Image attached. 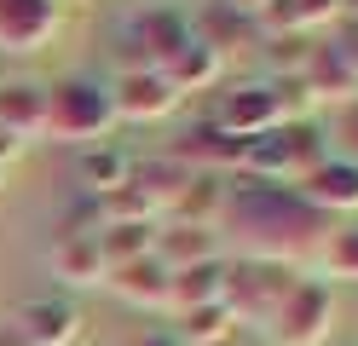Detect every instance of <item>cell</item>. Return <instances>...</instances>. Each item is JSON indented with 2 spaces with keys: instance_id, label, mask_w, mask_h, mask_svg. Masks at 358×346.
<instances>
[{
  "instance_id": "obj_1",
  "label": "cell",
  "mask_w": 358,
  "mask_h": 346,
  "mask_svg": "<svg viewBox=\"0 0 358 346\" xmlns=\"http://www.w3.org/2000/svg\"><path fill=\"white\" fill-rule=\"evenodd\" d=\"M249 243L255 260H283L301 266L329 243V219L312 208L301 191H283V185L266 179H243L237 191H226V208H220Z\"/></svg>"
},
{
  "instance_id": "obj_2",
  "label": "cell",
  "mask_w": 358,
  "mask_h": 346,
  "mask_svg": "<svg viewBox=\"0 0 358 346\" xmlns=\"http://www.w3.org/2000/svg\"><path fill=\"white\" fill-rule=\"evenodd\" d=\"M110 127H116V104H110V87L99 75H64L58 87H47V122L41 133H52L58 145H104Z\"/></svg>"
},
{
  "instance_id": "obj_3",
  "label": "cell",
  "mask_w": 358,
  "mask_h": 346,
  "mask_svg": "<svg viewBox=\"0 0 358 346\" xmlns=\"http://www.w3.org/2000/svg\"><path fill=\"white\" fill-rule=\"evenodd\" d=\"M301 266H283V260H255V254H243V260H226V283H220V300H226V312L237 317V329H266L272 312L283 306V294L295 289Z\"/></svg>"
},
{
  "instance_id": "obj_4",
  "label": "cell",
  "mask_w": 358,
  "mask_h": 346,
  "mask_svg": "<svg viewBox=\"0 0 358 346\" xmlns=\"http://www.w3.org/2000/svg\"><path fill=\"white\" fill-rule=\"evenodd\" d=\"M335 329V294L324 277H295V289L283 294V306L272 312V323H266V340L272 346H324Z\"/></svg>"
},
{
  "instance_id": "obj_5",
  "label": "cell",
  "mask_w": 358,
  "mask_h": 346,
  "mask_svg": "<svg viewBox=\"0 0 358 346\" xmlns=\"http://www.w3.org/2000/svg\"><path fill=\"white\" fill-rule=\"evenodd\" d=\"M104 87H110V104H116V122H162L168 110H179V92H173V81L162 69L122 64Z\"/></svg>"
},
{
  "instance_id": "obj_6",
  "label": "cell",
  "mask_w": 358,
  "mask_h": 346,
  "mask_svg": "<svg viewBox=\"0 0 358 346\" xmlns=\"http://www.w3.org/2000/svg\"><path fill=\"white\" fill-rule=\"evenodd\" d=\"M12 340L17 346H76L81 340V312L64 294H29L12 312Z\"/></svg>"
},
{
  "instance_id": "obj_7",
  "label": "cell",
  "mask_w": 358,
  "mask_h": 346,
  "mask_svg": "<svg viewBox=\"0 0 358 346\" xmlns=\"http://www.w3.org/2000/svg\"><path fill=\"white\" fill-rule=\"evenodd\" d=\"M185 35H191V23L179 17V12L145 6V12H133L127 29H122V46H133L122 64H133V69H162V64L179 52V41H185Z\"/></svg>"
},
{
  "instance_id": "obj_8",
  "label": "cell",
  "mask_w": 358,
  "mask_h": 346,
  "mask_svg": "<svg viewBox=\"0 0 358 346\" xmlns=\"http://www.w3.org/2000/svg\"><path fill=\"white\" fill-rule=\"evenodd\" d=\"M214 127L220 133H231V138H260V133H272V127H283V104H278V87H237L226 104H220V115H214Z\"/></svg>"
},
{
  "instance_id": "obj_9",
  "label": "cell",
  "mask_w": 358,
  "mask_h": 346,
  "mask_svg": "<svg viewBox=\"0 0 358 346\" xmlns=\"http://www.w3.org/2000/svg\"><path fill=\"white\" fill-rule=\"evenodd\" d=\"M295 191L318 208V214H358V161L352 156H324L318 168H312Z\"/></svg>"
},
{
  "instance_id": "obj_10",
  "label": "cell",
  "mask_w": 358,
  "mask_h": 346,
  "mask_svg": "<svg viewBox=\"0 0 358 346\" xmlns=\"http://www.w3.org/2000/svg\"><path fill=\"white\" fill-rule=\"evenodd\" d=\"M58 35V0H0V46L41 52Z\"/></svg>"
},
{
  "instance_id": "obj_11",
  "label": "cell",
  "mask_w": 358,
  "mask_h": 346,
  "mask_svg": "<svg viewBox=\"0 0 358 346\" xmlns=\"http://www.w3.org/2000/svg\"><path fill=\"white\" fill-rule=\"evenodd\" d=\"M110 294H122L127 306H150V312H168V289H173V271L156 260V254H139L127 266H110L104 277Z\"/></svg>"
},
{
  "instance_id": "obj_12",
  "label": "cell",
  "mask_w": 358,
  "mask_h": 346,
  "mask_svg": "<svg viewBox=\"0 0 358 346\" xmlns=\"http://www.w3.org/2000/svg\"><path fill=\"white\" fill-rule=\"evenodd\" d=\"M150 254L162 260L168 271H191V266H214L220 260V237H214V225H156V243Z\"/></svg>"
},
{
  "instance_id": "obj_13",
  "label": "cell",
  "mask_w": 358,
  "mask_h": 346,
  "mask_svg": "<svg viewBox=\"0 0 358 346\" xmlns=\"http://www.w3.org/2000/svg\"><path fill=\"white\" fill-rule=\"evenodd\" d=\"M133 150H122V145H87L81 150V161H76V173H81V185H87V196H116V191H127V179H133Z\"/></svg>"
},
{
  "instance_id": "obj_14",
  "label": "cell",
  "mask_w": 358,
  "mask_h": 346,
  "mask_svg": "<svg viewBox=\"0 0 358 346\" xmlns=\"http://www.w3.org/2000/svg\"><path fill=\"white\" fill-rule=\"evenodd\" d=\"M162 75L173 81V92H179V99H185V92H196V87H214V81H220V52H214V46L191 29L185 41H179V52L162 64Z\"/></svg>"
},
{
  "instance_id": "obj_15",
  "label": "cell",
  "mask_w": 358,
  "mask_h": 346,
  "mask_svg": "<svg viewBox=\"0 0 358 346\" xmlns=\"http://www.w3.org/2000/svg\"><path fill=\"white\" fill-rule=\"evenodd\" d=\"M52 266L64 283H81V289H99L110 266H104V248H99V231H81V237H58L52 248Z\"/></svg>"
},
{
  "instance_id": "obj_16",
  "label": "cell",
  "mask_w": 358,
  "mask_h": 346,
  "mask_svg": "<svg viewBox=\"0 0 358 346\" xmlns=\"http://www.w3.org/2000/svg\"><path fill=\"white\" fill-rule=\"evenodd\" d=\"M41 122H47V92L41 87H24V81H12V87H0V127H6L12 138H29L41 133Z\"/></svg>"
},
{
  "instance_id": "obj_17",
  "label": "cell",
  "mask_w": 358,
  "mask_h": 346,
  "mask_svg": "<svg viewBox=\"0 0 358 346\" xmlns=\"http://www.w3.org/2000/svg\"><path fill=\"white\" fill-rule=\"evenodd\" d=\"M237 335V317L226 312V300H208V306H191V312H179V346H220V340H231Z\"/></svg>"
},
{
  "instance_id": "obj_18",
  "label": "cell",
  "mask_w": 358,
  "mask_h": 346,
  "mask_svg": "<svg viewBox=\"0 0 358 346\" xmlns=\"http://www.w3.org/2000/svg\"><path fill=\"white\" fill-rule=\"evenodd\" d=\"M220 283H226V260L214 266H191V271H173V289H168V312H191V306H208L220 300Z\"/></svg>"
},
{
  "instance_id": "obj_19",
  "label": "cell",
  "mask_w": 358,
  "mask_h": 346,
  "mask_svg": "<svg viewBox=\"0 0 358 346\" xmlns=\"http://www.w3.org/2000/svg\"><path fill=\"white\" fill-rule=\"evenodd\" d=\"M318 266L341 283H358V225L352 231H329V243L318 248Z\"/></svg>"
},
{
  "instance_id": "obj_20",
  "label": "cell",
  "mask_w": 358,
  "mask_h": 346,
  "mask_svg": "<svg viewBox=\"0 0 358 346\" xmlns=\"http://www.w3.org/2000/svg\"><path fill=\"white\" fill-rule=\"evenodd\" d=\"M133 346H179V340H173V335H162V329H150V335H139Z\"/></svg>"
},
{
  "instance_id": "obj_21",
  "label": "cell",
  "mask_w": 358,
  "mask_h": 346,
  "mask_svg": "<svg viewBox=\"0 0 358 346\" xmlns=\"http://www.w3.org/2000/svg\"><path fill=\"white\" fill-rule=\"evenodd\" d=\"M0 179H6V168H0Z\"/></svg>"
}]
</instances>
